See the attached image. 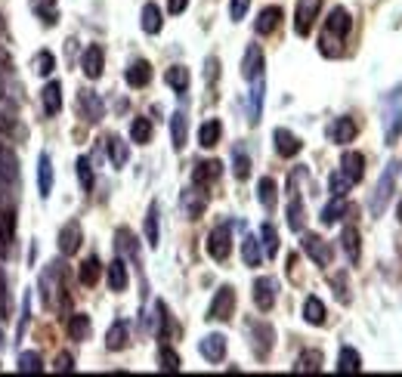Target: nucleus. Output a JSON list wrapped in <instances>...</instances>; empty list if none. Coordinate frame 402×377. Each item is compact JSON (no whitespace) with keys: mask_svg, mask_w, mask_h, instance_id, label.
<instances>
[{"mask_svg":"<svg viewBox=\"0 0 402 377\" xmlns=\"http://www.w3.org/2000/svg\"><path fill=\"white\" fill-rule=\"evenodd\" d=\"M223 136V124L216 121V117H210V121L201 124V130H198V146L201 148H214L216 142H220Z\"/></svg>","mask_w":402,"mask_h":377,"instance_id":"a878e982","label":"nucleus"},{"mask_svg":"<svg viewBox=\"0 0 402 377\" xmlns=\"http://www.w3.org/2000/svg\"><path fill=\"white\" fill-rule=\"evenodd\" d=\"M186 6H189V0H167V10H170V16H179Z\"/></svg>","mask_w":402,"mask_h":377,"instance_id":"e2e57ef3","label":"nucleus"},{"mask_svg":"<svg viewBox=\"0 0 402 377\" xmlns=\"http://www.w3.org/2000/svg\"><path fill=\"white\" fill-rule=\"evenodd\" d=\"M241 260H245V266H260V260H263V251H260V238H254V235H245V241H241Z\"/></svg>","mask_w":402,"mask_h":377,"instance_id":"e433bc0d","label":"nucleus"},{"mask_svg":"<svg viewBox=\"0 0 402 377\" xmlns=\"http://www.w3.org/2000/svg\"><path fill=\"white\" fill-rule=\"evenodd\" d=\"M186 136H189V117H186V111H173L170 115V139H173V148L177 152H183L186 148Z\"/></svg>","mask_w":402,"mask_h":377,"instance_id":"412c9836","label":"nucleus"},{"mask_svg":"<svg viewBox=\"0 0 402 377\" xmlns=\"http://www.w3.org/2000/svg\"><path fill=\"white\" fill-rule=\"evenodd\" d=\"M99 269H102V263H99V257H87L84 263H80V284H96L99 282Z\"/></svg>","mask_w":402,"mask_h":377,"instance_id":"a18cd8bd","label":"nucleus"},{"mask_svg":"<svg viewBox=\"0 0 402 377\" xmlns=\"http://www.w3.org/2000/svg\"><path fill=\"white\" fill-rule=\"evenodd\" d=\"M337 371L340 374H359V371H362V356H359L353 346H344L337 356Z\"/></svg>","mask_w":402,"mask_h":377,"instance_id":"c85d7f7f","label":"nucleus"},{"mask_svg":"<svg viewBox=\"0 0 402 377\" xmlns=\"http://www.w3.org/2000/svg\"><path fill=\"white\" fill-rule=\"evenodd\" d=\"M124 78H127L130 87H146L148 80H152V65H148L146 59H136L133 65L127 68V74H124Z\"/></svg>","mask_w":402,"mask_h":377,"instance_id":"c756f323","label":"nucleus"},{"mask_svg":"<svg viewBox=\"0 0 402 377\" xmlns=\"http://www.w3.org/2000/svg\"><path fill=\"white\" fill-rule=\"evenodd\" d=\"M303 251H306V257L313 260V263H319V266H331V244H328L325 238H319V235H313V232H306L303 235Z\"/></svg>","mask_w":402,"mask_h":377,"instance_id":"0eeeda50","label":"nucleus"},{"mask_svg":"<svg viewBox=\"0 0 402 377\" xmlns=\"http://www.w3.org/2000/svg\"><path fill=\"white\" fill-rule=\"evenodd\" d=\"M164 80H167V87H173L177 93H186V90H189V68H186V65H173V68H167Z\"/></svg>","mask_w":402,"mask_h":377,"instance_id":"58836bf2","label":"nucleus"},{"mask_svg":"<svg viewBox=\"0 0 402 377\" xmlns=\"http://www.w3.org/2000/svg\"><path fill=\"white\" fill-rule=\"evenodd\" d=\"M220 170H223L220 161H198L195 170H192V185L204 189V185H210L216 176H220Z\"/></svg>","mask_w":402,"mask_h":377,"instance_id":"6ab92c4d","label":"nucleus"},{"mask_svg":"<svg viewBox=\"0 0 402 377\" xmlns=\"http://www.w3.org/2000/svg\"><path fill=\"white\" fill-rule=\"evenodd\" d=\"M229 251H232V229H229V226H216L214 232L208 235V253H210V260L223 263V260L229 257Z\"/></svg>","mask_w":402,"mask_h":377,"instance_id":"423d86ee","label":"nucleus"},{"mask_svg":"<svg viewBox=\"0 0 402 377\" xmlns=\"http://www.w3.org/2000/svg\"><path fill=\"white\" fill-rule=\"evenodd\" d=\"M257 201L263 204L266 210H276V201H278V189H276V179L263 176L257 183Z\"/></svg>","mask_w":402,"mask_h":377,"instance_id":"72a5a7b5","label":"nucleus"},{"mask_svg":"<svg viewBox=\"0 0 402 377\" xmlns=\"http://www.w3.org/2000/svg\"><path fill=\"white\" fill-rule=\"evenodd\" d=\"M247 10H251V0H229V16H232V22H241V19L247 16Z\"/></svg>","mask_w":402,"mask_h":377,"instance_id":"6e6d98bb","label":"nucleus"},{"mask_svg":"<svg viewBox=\"0 0 402 377\" xmlns=\"http://www.w3.org/2000/svg\"><path fill=\"white\" fill-rule=\"evenodd\" d=\"M102 68H105V53H102V47H87L84 49V56H80V71H84V78L87 80H99L102 78Z\"/></svg>","mask_w":402,"mask_h":377,"instance_id":"1a4fd4ad","label":"nucleus"},{"mask_svg":"<svg viewBox=\"0 0 402 377\" xmlns=\"http://www.w3.org/2000/svg\"><path fill=\"white\" fill-rule=\"evenodd\" d=\"M303 319H306V325H325V303L319 300V297H306L303 300Z\"/></svg>","mask_w":402,"mask_h":377,"instance_id":"473e14b6","label":"nucleus"},{"mask_svg":"<svg viewBox=\"0 0 402 377\" xmlns=\"http://www.w3.org/2000/svg\"><path fill=\"white\" fill-rule=\"evenodd\" d=\"M6 312H10V306H6V275L0 269V315H6Z\"/></svg>","mask_w":402,"mask_h":377,"instance_id":"680f3d73","label":"nucleus"},{"mask_svg":"<svg viewBox=\"0 0 402 377\" xmlns=\"http://www.w3.org/2000/svg\"><path fill=\"white\" fill-rule=\"evenodd\" d=\"M56 371H74V358H71V352H59V356H56V365H53Z\"/></svg>","mask_w":402,"mask_h":377,"instance_id":"bf43d9fd","label":"nucleus"},{"mask_svg":"<svg viewBox=\"0 0 402 377\" xmlns=\"http://www.w3.org/2000/svg\"><path fill=\"white\" fill-rule=\"evenodd\" d=\"M340 173L356 185L359 179L365 176V158L359 152H344V158H340Z\"/></svg>","mask_w":402,"mask_h":377,"instance_id":"a211bd4d","label":"nucleus"},{"mask_svg":"<svg viewBox=\"0 0 402 377\" xmlns=\"http://www.w3.org/2000/svg\"><path fill=\"white\" fill-rule=\"evenodd\" d=\"M396 176H399V164L390 161V164L383 167L381 179H377V185H375V195H371V201H368L371 216H383V210H387L390 198H393V192H396Z\"/></svg>","mask_w":402,"mask_h":377,"instance_id":"f03ea898","label":"nucleus"},{"mask_svg":"<svg viewBox=\"0 0 402 377\" xmlns=\"http://www.w3.org/2000/svg\"><path fill=\"white\" fill-rule=\"evenodd\" d=\"M130 139H133L136 146H146V142L152 139V121H148V117H133V124H130Z\"/></svg>","mask_w":402,"mask_h":377,"instance_id":"37998d69","label":"nucleus"},{"mask_svg":"<svg viewBox=\"0 0 402 377\" xmlns=\"http://www.w3.org/2000/svg\"><path fill=\"white\" fill-rule=\"evenodd\" d=\"M328 189H331V195H334V198H346V192L353 189V183H350V179H346L340 170H334V173H331V179H328Z\"/></svg>","mask_w":402,"mask_h":377,"instance_id":"09e8293b","label":"nucleus"},{"mask_svg":"<svg viewBox=\"0 0 402 377\" xmlns=\"http://www.w3.org/2000/svg\"><path fill=\"white\" fill-rule=\"evenodd\" d=\"M356 133H359V127H356V121H353V117H334V124L328 127V139L337 142V146L353 142V139H356Z\"/></svg>","mask_w":402,"mask_h":377,"instance_id":"4468645a","label":"nucleus"},{"mask_svg":"<svg viewBox=\"0 0 402 377\" xmlns=\"http://www.w3.org/2000/svg\"><path fill=\"white\" fill-rule=\"evenodd\" d=\"M0 346H3V328H0Z\"/></svg>","mask_w":402,"mask_h":377,"instance_id":"338daca9","label":"nucleus"},{"mask_svg":"<svg viewBox=\"0 0 402 377\" xmlns=\"http://www.w3.org/2000/svg\"><path fill=\"white\" fill-rule=\"evenodd\" d=\"M127 284H130L127 263H124L121 257H118V260H111V266H109V288L121 294V290H127Z\"/></svg>","mask_w":402,"mask_h":377,"instance_id":"bb28decb","label":"nucleus"},{"mask_svg":"<svg viewBox=\"0 0 402 377\" xmlns=\"http://www.w3.org/2000/svg\"><path fill=\"white\" fill-rule=\"evenodd\" d=\"M10 214V198H6V189H0V216Z\"/></svg>","mask_w":402,"mask_h":377,"instance_id":"0e129e2a","label":"nucleus"},{"mask_svg":"<svg viewBox=\"0 0 402 377\" xmlns=\"http://www.w3.org/2000/svg\"><path fill=\"white\" fill-rule=\"evenodd\" d=\"M278 22H282V10L278 6H266V10H260L254 28H257V34H272L278 28Z\"/></svg>","mask_w":402,"mask_h":377,"instance_id":"393cba45","label":"nucleus"},{"mask_svg":"<svg viewBox=\"0 0 402 377\" xmlns=\"http://www.w3.org/2000/svg\"><path fill=\"white\" fill-rule=\"evenodd\" d=\"M139 22H142V31H146V34H158L161 25H164L158 3H146V6H142V19H139Z\"/></svg>","mask_w":402,"mask_h":377,"instance_id":"c9c22d12","label":"nucleus"},{"mask_svg":"<svg viewBox=\"0 0 402 377\" xmlns=\"http://www.w3.org/2000/svg\"><path fill=\"white\" fill-rule=\"evenodd\" d=\"M350 28H353L350 12H346L344 6H334L325 19V34H322V41H319L322 56H328V59L340 56V43H344V37L350 34Z\"/></svg>","mask_w":402,"mask_h":377,"instance_id":"f257e3e1","label":"nucleus"},{"mask_svg":"<svg viewBox=\"0 0 402 377\" xmlns=\"http://www.w3.org/2000/svg\"><path fill=\"white\" fill-rule=\"evenodd\" d=\"M19 185V167H16V158L6 152H0V189H16Z\"/></svg>","mask_w":402,"mask_h":377,"instance_id":"5701e85b","label":"nucleus"},{"mask_svg":"<svg viewBox=\"0 0 402 377\" xmlns=\"http://www.w3.org/2000/svg\"><path fill=\"white\" fill-rule=\"evenodd\" d=\"M87 334H90V315L74 312L71 319H68V337L71 340H87Z\"/></svg>","mask_w":402,"mask_h":377,"instance_id":"79ce46f5","label":"nucleus"},{"mask_svg":"<svg viewBox=\"0 0 402 377\" xmlns=\"http://www.w3.org/2000/svg\"><path fill=\"white\" fill-rule=\"evenodd\" d=\"M127 321H111V328H109V334H105V346H109L111 352H121L124 346H127Z\"/></svg>","mask_w":402,"mask_h":377,"instance_id":"cd10ccee","label":"nucleus"},{"mask_svg":"<svg viewBox=\"0 0 402 377\" xmlns=\"http://www.w3.org/2000/svg\"><path fill=\"white\" fill-rule=\"evenodd\" d=\"M198 350H201V356L208 362H223L226 358V337L223 334H208V337H201Z\"/></svg>","mask_w":402,"mask_h":377,"instance_id":"dca6fc26","label":"nucleus"},{"mask_svg":"<svg viewBox=\"0 0 402 377\" xmlns=\"http://www.w3.org/2000/svg\"><path fill=\"white\" fill-rule=\"evenodd\" d=\"M56 290H65V288H62V269H59V263H49L47 269H43V275H41L43 306H56V300H53Z\"/></svg>","mask_w":402,"mask_h":377,"instance_id":"6e6552de","label":"nucleus"},{"mask_svg":"<svg viewBox=\"0 0 402 377\" xmlns=\"http://www.w3.org/2000/svg\"><path fill=\"white\" fill-rule=\"evenodd\" d=\"M254 350H257V356L263 358V356H269V350H272V337H276V334H272V328L266 325V321H257V325H254Z\"/></svg>","mask_w":402,"mask_h":377,"instance_id":"7c9ffc66","label":"nucleus"},{"mask_svg":"<svg viewBox=\"0 0 402 377\" xmlns=\"http://www.w3.org/2000/svg\"><path fill=\"white\" fill-rule=\"evenodd\" d=\"M53 68H56V56L49 53V49H41V53H37V59H34V71L41 74V78H49V74H53Z\"/></svg>","mask_w":402,"mask_h":377,"instance_id":"8fccbe9b","label":"nucleus"},{"mask_svg":"<svg viewBox=\"0 0 402 377\" xmlns=\"http://www.w3.org/2000/svg\"><path fill=\"white\" fill-rule=\"evenodd\" d=\"M383 117H387V124H383V139H387V146H393L402 133V90L387 96V111H383Z\"/></svg>","mask_w":402,"mask_h":377,"instance_id":"7ed1b4c3","label":"nucleus"},{"mask_svg":"<svg viewBox=\"0 0 402 377\" xmlns=\"http://www.w3.org/2000/svg\"><path fill=\"white\" fill-rule=\"evenodd\" d=\"M399 220H402V201H399Z\"/></svg>","mask_w":402,"mask_h":377,"instance_id":"774afa93","label":"nucleus"},{"mask_svg":"<svg viewBox=\"0 0 402 377\" xmlns=\"http://www.w3.org/2000/svg\"><path fill=\"white\" fill-rule=\"evenodd\" d=\"M272 139H276V152L282 155V158H294V155L303 148V142L297 139L291 130H284V127H278L276 133H272Z\"/></svg>","mask_w":402,"mask_h":377,"instance_id":"aec40b11","label":"nucleus"},{"mask_svg":"<svg viewBox=\"0 0 402 377\" xmlns=\"http://www.w3.org/2000/svg\"><path fill=\"white\" fill-rule=\"evenodd\" d=\"M34 3V12L37 19H43V25H56L59 12H56V0H31Z\"/></svg>","mask_w":402,"mask_h":377,"instance_id":"49530a36","label":"nucleus"},{"mask_svg":"<svg viewBox=\"0 0 402 377\" xmlns=\"http://www.w3.org/2000/svg\"><path fill=\"white\" fill-rule=\"evenodd\" d=\"M41 368H43V362L37 352H22V356H19V371H22V374H41Z\"/></svg>","mask_w":402,"mask_h":377,"instance_id":"3c124183","label":"nucleus"},{"mask_svg":"<svg viewBox=\"0 0 402 377\" xmlns=\"http://www.w3.org/2000/svg\"><path fill=\"white\" fill-rule=\"evenodd\" d=\"M276 278H257L254 282V303H257V309L260 312H269L272 306H276Z\"/></svg>","mask_w":402,"mask_h":377,"instance_id":"9d476101","label":"nucleus"},{"mask_svg":"<svg viewBox=\"0 0 402 377\" xmlns=\"http://www.w3.org/2000/svg\"><path fill=\"white\" fill-rule=\"evenodd\" d=\"M344 210H346V201H344V198H334V201L322 210V222H325V226H334V222L344 216Z\"/></svg>","mask_w":402,"mask_h":377,"instance_id":"de8ad7c7","label":"nucleus"},{"mask_svg":"<svg viewBox=\"0 0 402 377\" xmlns=\"http://www.w3.org/2000/svg\"><path fill=\"white\" fill-rule=\"evenodd\" d=\"M322 10V0H297V10H294V31L300 37H306L313 31L315 19H319Z\"/></svg>","mask_w":402,"mask_h":377,"instance_id":"20e7f679","label":"nucleus"},{"mask_svg":"<svg viewBox=\"0 0 402 377\" xmlns=\"http://www.w3.org/2000/svg\"><path fill=\"white\" fill-rule=\"evenodd\" d=\"M260 241H263V253L266 257H276L278 253V232L272 222H263L260 226Z\"/></svg>","mask_w":402,"mask_h":377,"instance_id":"c03bdc74","label":"nucleus"},{"mask_svg":"<svg viewBox=\"0 0 402 377\" xmlns=\"http://www.w3.org/2000/svg\"><path fill=\"white\" fill-rule=\"evenodd\" d=\"M235 179H247L251 176V158L245 152H235Z\"/></svg>","mask_w":402,"mask_h":377,"instance_id":"5fc2aeb1","label":"nucleus"},{"mask_svg":"<svg viewBox=\"0 0 402 377\" xmlns=\"http://www.w3.org/2000/svg\"><path fill=\"white\" fill-rule=\"evenodd\" d=\"M183 207H186V214H189V220H198V216L204 214V207H208V195L198 192V185H195V189L183 192Z\"/></svg>","mask_w":402,"mask_h":377,"instance_id":"b1692460","label":"nucleus"},{"mask_svg":"<svg viewBox=\"0 0 402 377\" xmlns=\"http://www.w3.org/2000/svg\"><path fill=\"white\" fill-rule=\"evenodd\" d=\"M78 108H80V115H84V121H90V124H99L105 117V105H102V99L96 96L93 90H84L78 96Z\"/></svg>","mask_w":402,"mask_h":377,"instance_id":"9b49d317","label":"nucleus"},{"mask_svg":"<svg viewBox=\"0 0 402 377\" xmlns=\"http://www.w3.org/2000/svg\"><path fill=\"white\" fill-rule=\"evenodd\" d=\"M78 179H80V189L84 192L93 189V167H90V158H87V155L78 158Z\"/></svg>","mask_w":402,"mask_h":377,"instance_id":"864d4df0","label":"nucleus"},{"mask_svg":"<svg viewBox=\"0 0 402 377\" xmlns=\"http://www.w3.org/2000/svg\"><path fill=\"white\" fill-rule=\"evenodd\" d=\"M155 312H158V337H167V306L164 303H155Z\"/></svg>","mask_w":402,"mask_h":377,"instance_id":"13d9d810","label":"nucleus"},{"mask_svg":"<svg viewBox=\"0 0 402 377\" xmlns=\"http://www.w3.org/2000/svg\"><path fill=\"white\" fill-rule=\"evenodd\" d=\"M303 198L297 195V192H291V204H288V226L294 229V232H303Z\"/></svg>","mask_w":402,"mask_h":377,"instance_id":"ea45409f","label":"nucleus"},{"mask_svg":"<svg viewBox=\"0 0 402 377\" xmlns=\"http://www.w3.org/2000/svg\"><path fill=\"white\" fill-rule=\"evenodd\" d=\"M315 371H322V352L319 350L300 352V358L294 362V374H315Z\"/></svg>","mask_w":402,"mask_h":377,"instance_id":"2f4dec72","label":"nucleus"},{"mask_svg":"<svg viewBox=\"0 0 402 377\" xmlns=\"http://www.w3.org/2000/svg\"><path fill=\"white\" fill-rule=\"evenodd\" d=\"M37 192H41L43 201L53 192V161H49L47 152H41V158H37Z\"/></svg>","mask_w":402,"mask_h":377,"instance_id":"f3484780","label":"nucleus"},{"mask_svg":"<svg viewBox=\"0 0 402 377\" xmlns=\"http://www.w3.org/2000/svg\"><path fill=\"white\" fill-rule=\"evenodd\" d=\"M109 161H111V167H124L130 161V148H127V142L121 139V136H109Z\"/></svg>","mask_w":402,"mask_h":377,"instance_id":"f704fd0d","label":"nucleus"},{"mask_svg":"<svg viewBox=\"0 0 402 377\" xmlns=\"http://www.w3.org/2000/svg\"><path fill=\"white\" fill-rule=\"evenodd\" d=\"M331 284H334V294H337V300H340V303H350V294H346V282H344V278L337 275Z\"/></svg>","mask_w":402,"mask_h":377,"instance_id":"052dcab7","label":"nucleus"},{"mask_svg":"<svg viewBox=\"0 0 402 377\" xmlns=\"http://www.w3.org/2000/svg\"><path fill=\"white\" fill-rule=\"evenodd\" d=\"M80 222H65V226L59 229V253L62 257H74V253L80 251Z\"/></svg>","mask_w":402,"mask_h":377,"instance_id":"f8f14e48","label":"nucleus"},{"mask_svg":"<svg viewBox=\"0 0 402 377\" xmlns=\"http://www.w3.org/2000/svg\"><path fill=\"white\" fill-rule=\"evenodd\" d=\"M232 312H235V290L229 288V284H223V288L214 294V300H210L208 319H214V321H226V319H232Z\"/></svg>","mask_w":402,"mask_h":377,"instance_id":"39448f33","label":"nucleus"},{"mask_svg":"<svg viewBox=\"0 0 402 377\" xmlns=\"http://www.w3.org/2000/svg\"><path fill=\"white\" fill-rule=\"evenodd\" d=\"M340 244H344V251H346V260H350L353 266H359V260H362V235H359L356 226H344Z\"/></svg>","mask_w":402,"mask_h":377,"instance_id":"2eb2a0df","label":"nucleus"},{"mask_svg":"<svg viewBox=\"0 0 402 377\" xmlns=\"http://www.w3.org/2000/svg\"><path fill=\"white\" fill-rule=\"evenodd\" d=\"M41 102H43V111H47V115H59V111H62V84H59V80L43 84Z\"/></svg>","mask_w":402,"mask_h":377,"instance_id":"4be33fe9","label":"nucleus"},{"mask_svg":"<svg viewBox=\"0 0 402 377\" xmlns=\"http://www.w3.org/2000/svg\"><path fill=\"white\" fill-rule=\"evenodd\" d=\"M241 78H247V80L263 78V49H260L257 43H251V47L245 49V59H241Z\"/></svg>","mask_w":402,"mask_h":377,"instance_id":"ddd939ff","label":"nucleus"},{"mask_svg":"<svg viewBox=\"0 0 402 377\" xmlns=\"http://www.w3.org/2000/svg\"><path fill=\"white\" fill-rule=\"evenodd\" d=\"M260 111H263V78H257L254 80V87H251V108H247V121L257 124Z\"/></svg>","mask_w":402,"mask_h":377,"instance_id":"a19ab883","label":"nucleus"},{"mask_svg":"<svg viewBox=\"0 0 402 377\" xmlns=\"http://www.w3.org/2000/svg\"><path fill=\"white\" fill-rule=\"evenodd\" d=\"M158 368L161 371H170V374H173V371H179V356L170 350V346H161V350H158Z\"/></svg>","mask_w":402,"mask_h":377,"instance_id":"603ef678","label":"nucleus"},{"mask_svg":"<svg viewBox=\"0 0 402 377\" xmlns=\"http://www.w3.org/2000/svg\"><path fill=\"white\" fill-rule=\"evenodd\" d=\"M146 244L148 247H158L161 244V232H158V204H148V214H146Z\"/></svg>","mask_w":402,"mask_h":377,"instance_id":"4c0bfd02","label":"nucleus"},{"mask_svg":"<svg viewBox=\"0 0 402 377\" xmlns=\"http://www.w3.org/2000/svg\"><path fill=\"white\" fill-rule=\"evenodd\" d=\"M10 238H12V232L3 226V220H0V260L10 257Z\"/></svg>","mask_w":402,"mask_h":377,"instance_id":"4d7b16f0","label":"nucleus"},{"mask_svg":"<svg viewBox=\"0 0 402 377\" xmlns=\"http://www.w3.org/2000/svg\"><path fill=\"white\" fill-rule=\"evenodd\" d=\"M3 31H6V22H3V16H0V34H3Z\"/></svg>","mask_w":402,"mask_h":377,"instance_id":"69168bd1","label":"nucleus"}]
</instances>
